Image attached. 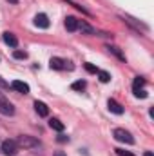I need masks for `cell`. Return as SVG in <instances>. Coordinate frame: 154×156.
<instances>
[{"label": "cell", "instance_id": "cell-19", "mask_svg": "<svg viewBox=\"0 0 154 156\" xmlns=\"http://www.w3.org/2000/svg\"><path fill=\"white\" fill-rule=\"evenodd\" d=\"M107 49H109L111 53H114V55H116V56H118V58H120V60H125V56L121 55V51H120L118 47H114V45H107Z\"/></svg>", "mask_w": 154, "mask_h": 156}, {"label": "cell", "instance_id": "cell-2", "mask_svg": "<svg viewBox=\"0 0 154 156\" xmlns=\"http://www.w3.org/2000/svg\"><path fill=\"white\" fill-rule=\"evenodd\" d=\"M0 115H5V116H13L15 115V105L0 93Z\"/></svg>", "mask_w": 154, "mask_h": 156}, {"label": "cell", "instance_id": "cell-9", "mask_svg": "<svg viewBox=\"0 0 154 156\" xmlns=\"http://www.w3.org/2000/svg\"><path fill=\"white\" fill-rule=\"evenodd\" d=\"M123 20H125L127 24H131V26H132L134 29H138V31H140V29H142V31H149V27H147L145 24H142V22H138V20H134V18H131V16H123Z\"/></svg>", "mask_w": 154, "mask_h": 156}, {"label": "cell", "instance_id": "cell-21", "mask_svg": "<svg viewBox=\"0 0 154 156\" xmlns=\"http://www.w3.org/2000/svg\"><path fill=\"white\" fill-rule=\"evenodd\" d=\"M134 96H136V98H147V91L138 89V91H134Z\"/></svg>", "mask_w": 154, "mask_h": 156}, {"label": "cell", "instance_id": "cell-18", "mask_svg": "<svg viewBox=\"0 0 154 156\" xmlns=\"http://www.w3.org/2000/svg\"><path fill=\"white\" fill-rule=\"evenodd\" d=\"M98 76H100V82H103V83L111 82V75L107 71H98Z\"/></svg>", "mask_w": 154, "mask_h": 156}, {"label": "cell", "instance_id": "cell-16", "mask_svg": "<svg viewBox=\"0 0 154 156\" xmlns=\"http://www.w3.org/2000/svg\"><path fill=\"white\" fill-rule=\"evenodd\" d=\"M143 85H145V78L136 76L134 78V82H132V91H138V89H142Z\"/></svg>", "mask_w": 154, "mask_h": 156}, {"label": "cell", "instance_id": "cell-20", "mask_svg": "<svg viewBox=\"0 0 154 156\" xmlns=\"http://www.w3.org/2000/svg\"><path fill=\"white\" fill-rule=\"evenodd\" d=\"M13 56H15V58H18V60H26V58H27V53H26V51L16 49V51L13 53Z\"/></svg>", "mask_w": 154, "mask_h": 156}, {"label": "cell", "instance_id": "cell-27", "mask_svg": "<svg viewBox=\"0 0 154 156\" xmlns=\"http://www.w3.org/2000/svg\"><path fill=\"white\" fill-rule=\"evenodd\" d=\"M54 156H65V154H64L62 151H58V153H56V154H54Z\"/></svg>", "mask_w": 154, "mask_h": 156}, {"label": "cell", "instance_id": "cell-12", "mask_svg": "<svg viewBox=\"0 0 154 156\" xmlns=\"http://www.w3.org/2000/svg\"><path fill=\"white\" fill-rule=\"evenodd\" d=\"M64 24H65V29H67V31H71V33L78 29V20L75 18V16H67Z\"/></svg>", "mask_w": 154, "mask_h": 156}, {"label": "cell", "instance_id": "cell-11", "mask_svg": "<svg viewBox=\"0 0 154 156\" xmlns=\"http://www.w3.org/2000/svg\"><path fill=\"white\" fill-rule=\"evenodd\" d=\"M35 111L38 113L40 116H47V115H49V107H47L44 102H40V100L35 102Z\"/></svg>", "mask_w": 154, "mask_h": 156}, {"label": "cell", "instance_id": "cell-3", "mask_svg": "<svg viewBox=\"0 0 154 156\" xmlns=\"http://www.w3.org/2000/svg\"><path fill=\"white\" fill-rule=\"evenodd\" d=\"M114 138L118 142H123V144H129V145H132L134 144V138H132V134L129 133V131H125V129H114Z\"/></svg>", "mask_w": 154, "mask_h": 156}, {"label": "cell", "instance_id": "cell-25", "mask_svg": "<svg viewBox=\"0 0 154 156\" xmlns=\"http://www.w3.org/2000/svg\"><path fill=\"white\" fill-rule=\"evenodd\" d=\"M0 87H2V89H7V87H9V83H7L2 76H0Z\"/></svg>", "mask_w": 154, "mask_h": 156}, {"label": "cell", "instance_id": "cell-6", "mask_svg": "<svg viewBox=\"0 0 154 156\" xmlns=\"http://www.w3.org/2000/svg\"><path fill=\"white\" fill-rule=\"evenodd\" d=\"M11 89H15L16 93H22V94H27L29 93V85L26 82H22V80H15L11 83Z\"/></svg>", "mask_w": 154, "mask_h": 156}, {"label": "cell", "instance_id": "cell-26", "mask_svg": "<svg viewBox=\"0 0 154 156\" xmlns=\"http://www.w3.org/2000/svg\"><path fill=\"white\" fill-rule=\"evenodd\" d=\"M143 156H154V154H152V151H145V153H143Z\"/></svg>", "mask_w": 154, "mask_h": 156}, {"label": "cell", "instance_id": "cell-14", "mask_svg": "<svg viewBox=\"0 0 154 156\" xmlns=\"http://www.w3.org/2000/svg\"><path fill=\"white\" fill-rule=\"evenodd\" d=\"M78 29H82V33H85V35H94L96 31L89 26V24H85V22H80L78 20Z\"/></svg>", "mask_w": 154, "mask_h": 156}, {"label": "cell", "instance_id": "cell-4", "mask_svg": "<svg viewBox=\"0 0 154 156\" xmlns=\"http://www.w3.org/2000/svg\"><path fill=\"white\" fill-rule=\"evenodd\" d=\"M2 153L7 156H15L18 153V144L15 142V140H5V142H2Z\"/></svg>", "mask_w": 154, "mask_h": 156}, {"label": "cell", "instance_id": "cell-13", "mask_svg": "<svg viewBox=\"0 0 154 156\" xmlns=\"http://www.w3.org/2000/svg\"><path fill=\"white\" fill-rule=\"evenodd\" d=\"M49 127H51V129H54V131H58V133H62L65 125H64L58 118H51V120H49Z\"/></svg>", "mask_w": 154, "mask_h": 156}, {"label": "cell", "instance_id": "cell-8", "mask_svg": "<svg viewBox=\"0 0 154 156\" xmlns=\"http://www.w3.org/2000/svg\"><path fill=\"white\" fill-rule=\"evenodd\" d=\"M107 107H109V111H111V113H114V115H123V105H121V104H118V102L113 100V98H109V100H107Z\"/></svg>", "mask_w": 154, "mask_h": 156}, {"label": "cell", "instance_id": "cell-7", "mask_svg": "<svg viewBox=\"0 0 154 156\" xmlns=\"http://www.w3.org/2000/svg\"><path fill=\"white\" fill-rule=\"evenodd\" d=\"M18 144L24 145V147H38L40 145L38 140H35V138H31V136H20V138H18Z\"/></svg>", "mask_w": 154, "mask_h": 156}, {"label": "cell", "instance_id": "cell-23", "mask_svg": "<svg viewBox=\"0 0 154 156\" xmlns=\"http://www.w3.org/2000/svg\"><path fill=\"white\" fill-rule=\"evenodd\" d=\"M114 151L118 156H134V154H131V153H127V151H123V149H114Z\"/></svg>", "mask_w": 154, "mask_h": 156}, {"label": "cell", "instance_id": "cell-15", "mask_svg": "<svg viewBox=\"0 0 154 156\" xmlns=\"http://www.w3.org/2000/svg\"><path fill=\"white\" fill-rule=\"evenodd\" d=\"M85 87H87V82H85V80H76V82L71 83V89H73V91H83Z\"/></svg>", "mask_w": 154, "mask_h": 156}, {"label": "cell", "instance_id": "cell-1", "mask_svg": "<svg viewBox=\"0 0 154 156\" xmlns=\"http://www.w3.org/2000/svg\"><path fill=\"white\" fill-rule=\"evenodd\" d=\"M49 67L51 69H56V71H65V69H73V66H71V62H67L65 58H60V56H53L51 60H49Z\"/></svg>", "mask_w": 154, "mask_h": 156}, {"label": "cell", "instance_id": "cell-24", "mask_svg": "<svg viewBox=\"0 0 154 156\" xmlns=\"http://www.w3.org/2000/svg\"><path fill=\"white\" fill-rule=\"evenodd\" d=\"M56 140H58L60 144H65V142H69V136H65V134H60V136H58Z\"/></svg>", "mask_w": 154, "mask_h": 156}, {"label": "cell", "instance_id": "cell-28", "mask_svg": "<svg viewBox=\"0 0 154 156\" xmlns=\"http://www.w3.org/2000/svg\"><path fill=\"white\" fill-rule=\"evenodd\" d=\"M7 2H11V4H16V2H18V0H7Z\"/></svg>", "mask_w": 154, "mask_h": 156}, {"label": "cell", "instance_id": "cell-22", "mask_svg": "<svg viewBox=\"0 0 154 156\" xmlns=\"http://www.w3.org/2000/svg\"><path fill=\"white\" fill-rule=\"evenodd\" d=\"M85 69H87L89 73H98V71H100V69H96L93 64H85Z\"/></svg>", "mask_w": 154, "mask_h": 156}, {"label": "cell", "instance_id": "cell-17", "mask_svg": "<svg viewBox=\"0 0 154 156\" xmlns=\"http://www.w3.org/2000/svg\"><path fill=\"white\" fill-rule=\"evenodd\" d=\"M64 2H67L69 5H73V7H76L78 11H82L83 15H91V13H89V11H87V9L83 7V5H80V4H76V2H73V0H64Z\"/></svg>", "mask_w": 154, "mask_h": 156}, {"label": "cell", "instance_id": "cell-10", "mask_svg": "<svg viewBox=\"0 0 154 156\" xmlns=\"http://www.w3.org/2000/svg\"><path fill=\"white\" fill-rule=\"evenodd\" d=\"M2 38H4V42H5L9 47H16V45H18V38H16L13 33H9V31H5V33L2 35Z\"/></svg>", "mask_w": 154, "mask_h": 156}, {"label": "cell", "instance_id": "cell-5", "mask_svg": "<svg viewBox=\"0 0 154 156\" xmlns=\"http://www.w3.org/2000/svg\"><path fill=\"white\" fill-rule=\"evenodd\" d=\"M49 16L45 15V13H38L37 16H35V26L37 27H40V29H47L49 27Z\"/></svg>", "mask_w": 154, "mask_h": 156}]
</instances>
